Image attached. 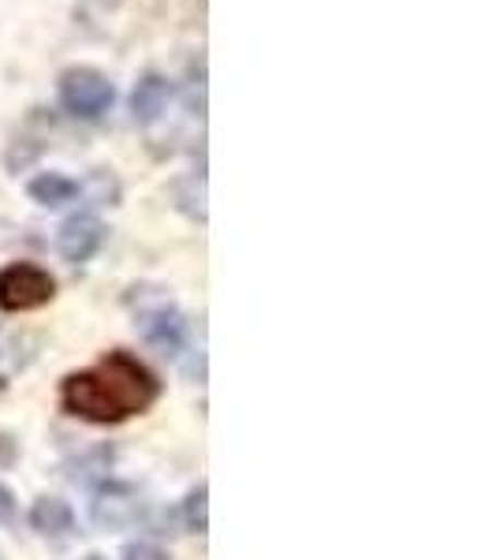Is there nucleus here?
<instances>
[{
	"label": "nucleus",
	"instance_id": "obj_5",
	"mask_svg": "<svg viewBox=\"0 0 496 560\" xmlns=\"http://www.w3.org/2000/svg\"><path fill=\"white\" fill-rule=\"evenodd\" d=\"M90 520L102 530H128L139 527L146 520V501L134 490L131 482H105L94 490V501H90Z\"/></svg>",
	"mask_w": 496,
	"mask_h": 560
},
{
	"label": "nucleus",
	"instance_id": "obj_8",
	"mask_svg": "<svg viewBox=\"0 0 496 560\" xmlns=\"http://www.w3.org/2000/svg\"><path fill=\"white\" fill-rule=\"evenodd\" d=\"M31 527L38 530L42 538H64L75 530V512H71L68 501L60 497H38L31 504Z\"/></svg>",
	"mask_w": 496,
	"mask_h": 560
},
{
	"label": "nucleus",
	"instance_id": "obj_12",
	"mask_svg": "<svg viewBox=\"0 0 496 560\" xmlns=\"http://www.w3.org/2000/svg\"><path fill=\"white\" fill-rule=\"evenodd\" d=\"M120 560H168V553L153 541H131V546H123Z\"/></svg>",
	"mask_w": 496,
	"mask_h": 560
},
{
	"label": "nucleus",
	"instance_id": "obj_9",
	"mask_svg": "<svg viewBox=\"0 0 496 560\" xmlns=\"http://www.w3.org/2000/svg\"><path fill=\"white\" fill-rule=\"evenodd\" d=\"M26 195H31L38 206H45V210H57V206L75 202V198L83 195V184L64 173H38L31 184H26Z\"/></svg>",
	"mask_w": 496,
	"mask_h": 560
},
{
	"label": "nucleus",
	"instance_id": "obj_3",
	"mask_svg": "<svg viewBox=\"0 0 496 560\" xmlns=\"http://www.w3.org/2000/svg\"><path fill=\"white\" fill-rule=\"evenodd\" d=\"M57 97L60 108L75 120H102L116 102V86L97 68H68L57 79Z\"/></svg>",
	"mask_w": 496,
	"mask_h": 560
},
{
	"label": "nucleus",
	"instance_id": "obj_1",
	"mask_svg": "<svg viewBox=\"0 0 496 560\" xmlns=\"http://www.w3.org/2000/svg\"><path fill=\"white\" fill-rule=\"evenodd\" d=\"M157 396V374L142 359H134L131 351H108L102 363L68 374L60 382V408L75 415V419L97 422V427L150 411Z\"/></svg>",
	"mask_w": 496,
	"mask_h": 560
},
{
	"label": "nucleus",
	"instance_id": "obj_6",
	"mask_svg": "<svg viewBox=\"0 0 496 560\" xmlns=\"http://www.w3.org/2000/svg\"><path fill=\"white\" fill-rule=\"evenodd\" d=\"M105 236L108 229L94 213H71L57 232V250L71 266H83V261H90L105 247Z\"/></svg>",
	"mask_w": 496,
	"mask_h": 560
},
{
	"label": "nucleus",
	"instance_id": "obj_10",
	"mask_svg": "<svg viewBox=\"0 0 496 560\" xmlns=\"http://www.w3.org/2000/svg\"><path fill=\"white\" fill-rule=\"evenodd\" d=\"M179 210H184L187 217H194V221H205V176L198 173V176H187V179H179Z\"/></svg>",
	"mask_w": 496,
	"mask_h": 560
},
{
	"label": "nucleus",
	"instance_id": "obj_4",
	"mask_svg": "<svg viewBox=\"0 0 496 560\" xmlns=\"http://www.w3.org/2000/svg\"><path fill=\"white\" fill-rule=\"evenodd\" d=\"M52 295H57V280H52L49 269L34 266V261H8L0 269V311H38Z\"/></svg>",
	"mask_w": 496,
	"mask_h": 560
},
{
	"label": "nucleus",
	"instance_id": "obj_11",
	"mask_svg": "<svg viewBox=\"0 0 496 560\" xmlns=\"http://www.w3.org/2000/svg\"><path fill=\"white\" fill-rule=\"evenodd\" d=\"M205 497H210V490H205V482H198L184 501V527L191 535H205V527H210V520H205Z\"/></svg>",
	"mask_w": 496,
	"mask_h": 560
},
{
	"label": "nucleus",
	"instance_id": "obj_2",
	"mask_svg": "<svg viewBox=\"0 0 496 560\" xmlns=\"http://www.w3.org/2000/svg\"><path fill=\"white\" fill-rule=\"evenodd\" d=\"M134 329L142 332V340L165 359L184 363V355L191 351V325H187L184 311L157 295V300H142V306L134 311Z\"/></svg>",
	"mask_w": 496,
	"mask_h": 560
},
{
	"label": "nucleus",
	"instance_id": "obj_13",
	"mask_svg": "<svg viewBox=\"0 0 496 560\" xmlns=\"http://www.w3.org/2000/svg\"><path fill=\"white\" fill-rule=\"evenodd\" d=\"M12 520H15V493L0 482V527H4V523H12Z\"/></svg>",
	"mask_w": 496,
	"mask_h": 560
},
{
	"label": "nucleus",
	"instance_id": "obj_7",
	"mask_svg": "<svg viewBox=\"0 0 496 560\" xmlns=\"http://www.w3.org/2000/svg\"><path fill=\"white\" fill-rule=\"evenodd\" d=\"M168 102H173V83L165 75H157V71H150L131 90V120L139 128H150V124H157L165 116Z\"/></svg>",
	"mask_w": 496,
	"mask_h": 560
},
{
	"label": "nucleus",
	"instance_id": "obj_14",
	"mask_svg": "<svg viewBox=\"0 0 496 560\" xmlns=\"http://www.w3.org/2000/svg\"><path fill=\"white\" fill-rule=\"evenodd\" d=\"M83 560H105V557H97V553H90V557H83Z\"/></svg>",
	"mask_w": 496,
	"mask_h": 560
}]
</instances>
